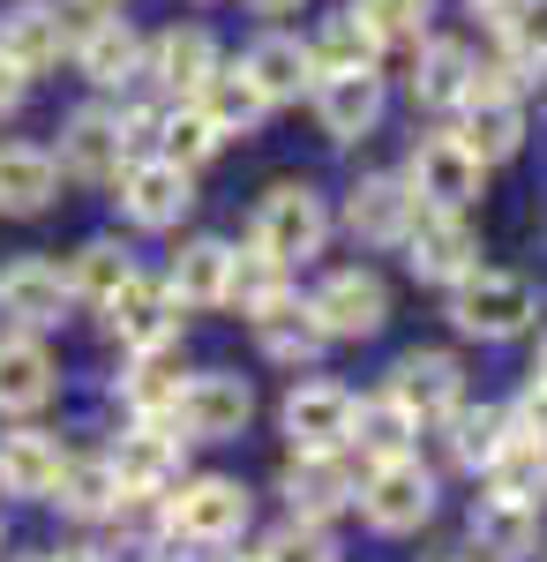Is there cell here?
Instances as JSON below:
<instances>
[{"label": "cell", "instance_id": "cell-14", "mask_svg": "<svg viewBox=\"0 0 547 562\" xmlns=\"http://www.w3.org/2000/svg\"><path fill=\"white\" fill-rule=\"evenodd\" d=\"M315 121H323L331 143H360V135L382 121V76H376V68L315 76Z\"/></svg>", "mask_w": 547, "mask_h": 562}, {"label": "cell", "instance_id": "cell-38", "mask_svg": "<svg viewBox=\"0 0 547 562\" xmlns=\"http://www.w3.org/2000/svg\"><path fill=\"white\" fill-rule=\"evenodd\" d=\"M121 397H127V413H135V420H166L172 397H180V375H172L166 346H150L143 360H135V375L121 383Z\"/></svg>", "mask_w": 547, "mask_h": 562}, {"label": "cell", "instance_id": "cell-40", "mask_svg": "<svg viewBox=\"0 0 547 562\" xmlns=\"http://www.w3.org/2000/svg\"><path fill=\"white\" fill-rule=\"evenodd\" d=\"M127 270H135V262H127L121 240H83V248H76V262H68V293H76V301H105Z\"/></svg>", "mask_w": 547, "mask_h": 562}, {"label": "cell", "instance_id": "cell-21", "mask_svg": "<svg viewBox=\"0 0 547 562\" xmlns=\"http://www.w3.org/2000/svg\"><path fill=\"white\" fill-rule=\"evenodd\" d=\"M60 8L53 0H15L8 15H0V53L23 68V76H45V68H60Z\"/></svg>", "mask_w": 547, "mask_h": 562}, {"label": "cell", "instance_id": "cell-39", "mask_svg": "<svg viewBox=\"0 0 547 562\" xmlns=\"http://www.w3.org/2000/svg\"><path fill=\"white\" fill-rule=\"evenodd\" d=\"M353 15L368 23V38H376V45H421L435 0H353Z\"/></svg>", "mask_w": 547, "mask_h": 562}, {"label": "cell", "instance_id": "cell-32", "mask_svg": "<svg viewBox=\"0 0 547 562\" xmlns=\"http://www.w3.org/2000/svg\"><path fill=\"white\" fill-rule=\"evenodd\" d=\"M45 503H60L68 518H113V510H121L113 465H105V458H60V473H53V487H45Z\"/></svg>", "mask_w": 547, "mask_h": 562}, {"label": "cell", "instance_id": "cell-2", "mask_svg": "<svg viewBox=\"0 0 547 562\" xmlns=\"http://www.w3.org/2000/svg\"><path fill=\"white\" fill-rule=\"evenodd\" d=\"M450 323H458L465 338H517L533 323V285L517 270H480L472 262L450 285Z\"/></svg>", "mask_w": 547, "mask_h": 562}, {"label": "cell", "instance_id": "cell-19", "mask_svg": "<svg viewBox=\"0 0 547 562\" xmlns=\"http://www.w3.org/2000/svg\"><path fill=\"white\" fill-rule=\"evenodd\" d=\"M286 503H293V518H337L345 503H353V473H345V458L337 450H300L293 465H286Z\"/></svg>", "mask_w": 547, "mask_h": 562}, {"label": "cell", "instance_id": "cell-49", "mask_svg": "<svg viewBox=\"0 0 547 562\" xmlns=\"http://www.w3.org/2000/svg\"><path fill=\"white\" fill-rule=\"evenodd\" d=\"M533 375H547V346H540V368H533Z\"/></svg>", "mask_w": 547, "mask_h": 562}, {"label": "cell", "instance_id": "cell-48", "mask_svg": "<svg viewBox=\"0 0 547 562\" xmlns=\"http://www.w3.org/2000/svg\"><path fill=\"white\" fill-rule=\"evenodd\" d=\"M76 8H121V0H76Z\"/></svg>", "mask_w": 547, "mask_h": 562}, {"label": "cell", "instance_id": "cell-33", "mask_svg": "<svg viewBox=\"0 0 547 562\" xmlns=\"http://www.w3.org/2000/svg\"><path fill=\"white\" fill-rule=\"evenodd\" d=\"M472 90V53L458 38H435L421 45V68H413V98L427 113H458V98Z\"/></svg>", "mask_w": 547, "mask_h": 562}, {"label": "cell", "instance_id": "cell-9", "mask_svg": "<svg viewBox=\"0 0 547 562\" xmlns=\"http://www.w3.org/2000/svg\"><path fill=\"white\" fill-rule=\"evenodd\" d=\"M98 307H105V323H113V338L127 352H150V346H172L180 338V301H172V285H158V278H135L127 270Z\"/></svg>", "mask_w": 547, "mask_h": 562}, {"label": "cell", "instance_id": "cell-36", "mask_svg": "<svg viewBox=\"0 0 547 562\" xmlns=\"http://www.w3.org/2000/svg\"><path fill=\"white\" fill-rule=\"evenodd\" d=\"M443 420H450V458H458L465 473H488L495 442L510 435V413L503 405H450Z\"/></svg>", "mask_w": 547, "mask_h": 562}, {"label": "cell", "instance_id": "cell-45", "mask_svg": "<svg viewBox=\"0 0 547 562\" xmlns=\"http://www.w3.org/2000/svg\"><path fill=\"white\" fill-rule=\"evenodd\" d=\"M472 8H480V15H488V23L503 31V23H510V15H517V8H525V0H472Z\"/></svg>", "mask_w": 547, "mask_h": 562}, {"label": "cell", "instance_id": "cell-13", "mask_svg": "<svg viewBox=\"0 0 547 562\" xmlns=\"http://www.w3.org/2000/svg\"><path fill=\"white\" fill-rule=\"evenodd\" d=\"M68 307H76V293H68V278L45 256H23V262L0 270V315H8L15 330H53Z\"/></svg>", "mask_w": 547, "mask_h": 562}, {"label": "cell", "instance_id": "cell-7", "mask_svg": "<svg viewBox=\"0 0 547 562\" xmlns=\"http://www.w3.org/2000/svg\"><path fill=\"white\" fill-rule=\"evenodd\" d=\"M113 487L121 503H158L180 487V435H166V420H135V428L113 442Z\"/></svg>", "mask_w": 547, "mask_h": 562}, {"label": "cell", "instance_id": "cell-5", "mask_svg": "<svg viewBox=\"0 0 547 562\" xmlns=\"http://www.w3.org/2000/svg\"><path fill=\"white\" fill-rule=\"evenodd\" d=\"M166 420H172V435H180V442H233V435L255 420V390H248V375L211 368V375L180 383V397H172Z\"/></svg>", "mask_w": 547, "mask_h": 562}, {"label": "cell", "instance_id": "cell-11", "mask_svg": "<svg viewBox=\"0 0 547 562\" xmlns=\"http://www.w3.org/2000/svg\"><path fill=\"white\" fill-rule=\"evenodd\" d=\"M405 188L421 211H465L480 195V158L465 150V135H427L405 166Z\"/></svg>", "mask_w": 547, "mask_h": 562}, {"label": "cell", "instance_id": "cell-31", "mask_svg": "<svg viewBox=\"0 0 547 562\" xmlns=\"http://www.w3.org/2000/svg\"><path fill=\"white\" fill-rule=\"evenodd\" d=\"M488 487L495 495H517V503H540L547 495V435L533 428H510L488 458Z\"/></svg>", "mask_w": 547, "mask_h": 562}, {"label": "cell", "instance_id": "cell-37", "mask_svg": "<svg viewBox=\"0 0 547 562\" xmlns=\"http://www.w3.org/2000/svg\"><path fill=\"white\" fill-rule=\"evenodd\" d=\"M376 53L382 45L368 38V23L345 8V15H331V31L308 45V60H315V76H337V68H376Z\"/></svg>", "mask_w": 547, "mask_h": 562}, {"label": "cell", "instance_id": "cell-34", "mask_svg": "<svg viewBox=\"0 0 547 562\" xmlns=\"http://www.w3.org/2000/svg\"><path fill=\"white\" fill-rule=\"evenodd\" d=\"M196 105L217 121V135H248L263 113H270V98L248 83V68H211L203 90H196Z\"/></svg>", "mask_w": 547, "mask_h": 562}, {"label": "cell", "instance_id": "cell-1", "mask_svg": "<svg viewBox=\"0 0 547 562\" xmlns=\"http://www.w3.org/2000/svg\"><path fill=\"white\" fill-rule=\"evenodd\" d=\"M323 240H331L323 195L300 188V180H278V188L263 195V211H255V256H270L278 270H293V262L323 256Z\"/></svg>", "mask_w": 547, "mask_h": 562}, {"label": "cell", "instance_id": "cell-18", "mask_svg": "<svg viewBox=\"0 0 547 562\" xmlns=\"http://www.w3.org/2000/svg\"><path fill=\"white\" fill-rule=\"evenodd\" d=\"M465 390V368L450 352H405L398 368H390V397L413 413V420H443L450 405H458Z\"/></svg>", "mask_w": 547, "mask_h": 562}, {"label": "cell", "instance_id": "cell-26", "mask_svg": "<svg viewBox=\"0 0 547 562\" xmlns=\"http://www.w3.org/2000/svg\"><path fill=\"white\" fill-rule=\"evenodd\" d=\"M211 68H217V45H211L203 23H172L166 38L150 45V76H158V90H172V98H196Z\"/></svg>", "mask_w": 547, "mask_h": 562}, {"label": "cell", "instance_id": "cell-35", "mask_svg": "<svg viewBox=\"0 0 547 562\" xmlns=\"http://www.w3.org/2000/svg\"><path fill=\"white\" fill-rule=\"evenodd\" d=\"M217 121L196 105V98H180V113H158V158H172V166H203V158H217Z\"/></svg>", "mask_w": 547, "mask_h": 562}, {"label": "cell", "instance_id": "cell-30", "mask_svg": "<svg viewBox=\"0 0 547 562\" xmlns=\"http://www.w3.org/2000/svg\"><path fill=\"white\" fill-rule=\"evenodd\" d=\"M225 278H233V248L203 233V240H188V248L172 256L166 285H172V301H180V307H225Z\"/></svg>", "mask_w": 547, "mask_h": 562}, {"label": "cell", "instance_id": "cell-12", "mask_svg": "<svg viewBox=\"0 0 547 562\" xmlns=\"http://www.w3.org/2000/svg\"><path fill=\"white\" fill-rule=\"evenodd\" d=\"M405 262H413L421 285H458L465 270L480 262V233L458 211H421L405 225Z\"/></svg>", "mask_w": 547, "mask_h": 562}, {"label": "cell", "instance_id": "cell-42", "mask_svg": "<svg viewBox=\"0 0 547 562\" xmlns=\"http://www.w3.org/2000/svg\"><path fill=\"white\" fill-rule=\"evenodd\" d=\"M255 562H337V548H331V532H323L315 518H293V525H278V532L263 540Z\"/></svg>", "mask_w": 547, "mask_h": 562}, {"label": "cell", "instance_id": "cell-4", "mask_svg": "<svg viewBox=\"0 0 547 562\" xmlns=\"http://www.w3.org/2000/svg\"><path fill=\"white\" fill-rule=\"evenodd\" d=\"M248 510H255V503H248L241 480L203 473V480H188V487L166 503V532H172V540H188V548H225V540L248 532Z\"/></svg>", "mask_w": 547, "mask_h": 562}, {"label": "cell", "instance_id": "cell-24", "mask_svg": "<svg viewBox=\"0 0 547 562\" xmlns=\"http://www.w3.org/2000/svg\"><path fill=\"white\" fill-rule=\"evenodd\" d=\"M53 195H60V166L31 143H8L0 150V217H38L53 211Z\"/></svg>", "mask_w": 547, "mask_h": 562}, {"label": "cell", "instance_id": "cell-43", "mask_svg": "<svg viewBox=\"0 0 547 562\" xmlns=\"http://www.w3.org/2000/svg\"><path fill=\"white\" fill-rule=\"evenodd\" d=\"M510 428H533V435H547V375H533V383H525L517 413H510Z\"/></svg>", "mask_w": 547, "mask_h": 562}, {"label": "cell", "instance_id": "cell-20", "mask_svg": "<svg viewBox=\"0 0 547 562\" xmlns=\"http://www.w3.org/2000/svg\"><path fill=\"white\" fill-rule=\"evenodd\" d=\"M345 428H353V390L300 383L293 397H286V435H293V450H345Z\"/></svg>", "mask_w": 547, "mask_h": 562}, {"label": "cell", "instance_id": "cell-17", "mask_svg": "<svg viewBox=\"0 0 547 562\" xmlns=\"http://www.w3.org/2000/svg\"><path fill=\"white\" fill-rule=\"evenodd\" d=\"M53 166H68L76 180H113L127 166V143H121V113H105V105H83V113H68V135H60V158Z\"/></svg>", "mask_w": 547, "mask_h": 562}, {"label": "cell", "instance_id": "cell-28", "mask_svg": "<svg viewBox=\"0 0 547 562\" xmlns=\"http://www.w3.org/2000/svg\"><path fill=\"white\" fill-rule=\"evenodd\" d=\"M248 83L270 98V105H286V98H300V90L315 83V60H308V45L300 38H286V31H270V38H255L248 45Z\"/></svg>", "mask_w": 547, "mask_h": 562}, {"label": "cell", "instance_id": "cell-41", "mask_svg": "<svg viewBox=\"0 0 547 562\" xmlns=\"http://www.w3.org/2000/svg\"><path fill=\"white\" fill-rule=\"evenodd\" d=\"M278 293H286V270H278V262L270 256H241V248H233V278H225V307H241V315H263V307L278 301Z\"/></svg>", "mask_w": 547, "mask_h": 562}, {"label": "cell", "instance_id": "cell-25", "mask_svg": "<svg viewBox=\"0 0 547 562\" xmlns=\"http://www.w3.org/2000/svg\"><path fill=\"white\" fill-rule=\"evenodd\" d=\"M248 323H255V338H263V352H270L278 368H308L315 352L331 346L323 323L308 315V301H293V293H278V301L263 307V315H248Z\"/></svg>", "mask_w": 547, "mask_h": 562}, {"label": "cell", "instance_id": "cell-10", "mask_svg": "<svg viewBox=\"0 0 547 562\" xmlns=\"http://www.w3.org/2000/svg\"><path fill=\"white\" fill-rule=\"evenodd\" d=\"M308 315L323 323V338H376L382 323H390V285H382L376 270H331L315 285Z\"/></svg>", "mask_w": 547, "mask_h": 562}, {"label": "cell", "instance_id": "cell-15", "mask_svg": "<svg viewBox=\"0 0 547 562\" xmlns=\"http://www.w3.org/2000/svg\"><path fill=\"white\" fill-rule=\"evenodd\" d=\"M421 217L413 203V188L398 173H368L353 195H345V233L353 240H368V248H390V240H405V225Z\"/></svg>", "mask_w": 547, "mask_h": 562}, {"label": "cell", "instance_id": "cell-6", "mask_svg": "<svg viewBox=\"0 0 547 562\" xmlns=\"http://www.w3.org/2000/svg\"><path fill=\"white\" fill-rule=\"evenodd\" d=\"M353 503H360V510H368V525H376V532H390V540H398V532H421V525L435 518V473H427L413 450H405V458H382Z\"/></svg>", "mask_w": 547, "mask_h": 562}, {"label": "cell", "instance_id": "cell-3", "mask_svg": "<svg viewBox=\"0 0 547 562\" xmlns=\"http://www.w3.org/2000/svg\"><path fill=\"white\" fill-rule=\"evenodd\" d=\"M465 113V150L480 158V166H503L517 158V143H525V105H517V83H510L503 68H472V90L458 98Z\"/></svg>", "mask_w": 547, "mask_h": 562}, {"label": "cell", "instance_id": "cell-44", "mask_svg": "<svg viewBox=\"0 0 547 562\" xmlns=\"http://www.w3.org/2000/svg\"><path fill=\"white\" fill-rule=\"evenodd\" d=\"M23 90H31V76H23V68L0 53V113H15V105H23Z\"/></svg>", "mask_w": 547, "mask_h": 562}, {"label": "cell", "instance_id": "cell-50", "mask_svg": "<svg viewBox=\"0 0 547 562\" xmlns=\"http://www.w3.org/2000/svg\"><path fill=\"white\" fill-rule=\"evenodd\" d=\"M15 562H53V555H15Z\"/></svg>", "mask_w": 547, "mask_h": 562}, {"label": "cell", "instance_id": "cell-16", "mask_svg": "<svg viewBox=\"0 0 547 562\" xmlns=\"http://www.w3.org/2000/svg\"><path fill=\"white\" fill-rule=\"evenodd\" d=\"M465 532H472V548H480L488 562H525L533 548H540V518H533V503H517V495H495V487L472 503Z\"/></svg>", "mask_w": 547, "mask_h": 562}, {"label": "cell", "instance_id": "cell-23", "mask_svg": "<svg viewBox=\"0 0 547 562\" xmlns=\"http://www.w3.org/2000/svg\"><path fill=\"white\" fill-rule=\"evenodd\" d=\"M53 473H60V442H53L45 428L0 435V495H15V503H45Z\"/></svg>", "mask_w": 547, "mask_h": 562}, {"label": "cell", "instance_id": "cell-51", "mask_svg": "<svg viewBox=\"0 0 547 562\" xmlns=\"http://www.w3.org/2000/svg\"><path fill=\"white\" fill-rule=\"evenodd\" d=\"M443 562H458V555H443Z\"/></svg>", "mask_w": 547, "mask_h": 562}, {"label": "cell", "instance_id": "cell-29", "mask_svg": "<svg viewBox=\"0 0 547 562\" xmlns=\"http://www.w3.org/2000/svg\"><path fill=\"white\" fill-rule=\"evenodd\" d=\"M413 435H421V420H413V413H405V405L382 390V397H360V405H353V428H345V442H353L368 465H382V458H405V450H413Z\"/></svg>", "mask_w": 547, "mask_h": 562}, {"label": "cell", "instance_id": "cell-47", "mask_svg": "<svg viewBox=\"0 0 547 562\" xmlns=\"http://www.w3.org/2000/svg\"><path fill=\"white\" fill-rule=\"evenodd\" d=\"M248 8H255V15H293L300 0H248Z\"/></svg>", "mask_w": 547, "mask_h": 562}, {"label": "cell", "instance_id": "cell-8", "mask_svg": "<svg viewBox=\"0 0 547 562\" xmlns=\"http://www.w3.org/2000/svg\"><path fill=\"white\" fill-rule=\"evenodd\" d=\"M121 211L127 225H143V233H166V225H180L188 217V203H196V173L188 166H172V158H127L121 173Z\"/></svg>", "mask_w": 547, "mask_h": 562}, {"label": "cell", "instance_id": "cell-46", "mask_svg": "<svg viewBox=\"0 0 547 562\" xmlns=\"http://www.w3.org/2000/svg\"><path fill=\"white\" fill-rule=\"evenodd\" d=\"M53 562H105V548H60Z\"/></svg>", "mask_w": 547, "mask_h": 562}, {"label": "cell", "instance_id": "cell-27", "mask_svg": "<svg viewBox=\"0 0 547 562\" xmlns=\"http://www.w3.org/2000/svg\"><path fill=\"white\" fill-rule=\"evenodd\" d=\"M76 68H83L98 90H121V83L143 76V38L127 31L121 15H98V23L83 31V45H76Z\"/></svg>", "mask_w": 547, "mask_h": 562}, {"label": "cell", "instance_id": "cell-22", "mask_svg": "<svg viewBox=\"0 0 547 562\" xmlns=\"http://www.w3.org/2000/svg\"><path fill=\"white\" fill-rule=\"evenodd\" d=\"M53 383H60V368L38 346V330L0 338V413H38L45 397H53Z\"/></svg>", "mask_w": 547, "mask_h": 562}]
</instances>
